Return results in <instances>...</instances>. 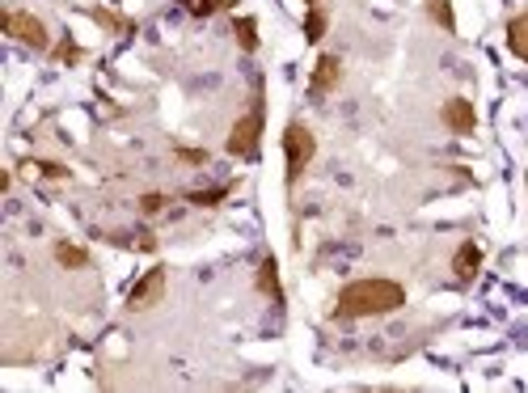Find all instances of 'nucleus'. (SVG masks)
<instances>
[{
    "instance_id": "9d476101",
    "label": "nucleus",
    "mask_w": 528,
    "mask_h": 393,
    "mask_svg": "<svg viewBox=\"0 0 528 393\" xmlns=\"http://www.w3.org/2000/svg\"><path fill=\"white\" fill-rule=\"evenodd\" d=\"M258 288L267 292L275 305H284V288H279V275H275V258H262V267H258Z\"/></svg>"
},
{
    "instance_id": "4468645a",
    "label": "nucleus",
    "mask_w": 528,
    "mask_h": 393,
    "mask_svg": "<svg viewBox=\"0 0 528 393\" xmlns=\"http://www.w3.org/2000/svg\"><path fill=\"white\" fill-rule=\"evenodd\" d=\"M186 9H191L195 17H212V13H220V9H229L233 0H182Z\"/></svg>"
},
{
    "instance_id": "39448f33",
    "label": "nucleus",
    "mask_w": 528,
    "mask_h": 393,
    "mask_svg": "<svg viewBox=\"0 0 528 393\" xmlns=\"http://www.w3.org/2000/svg\"><path fill=\"white\" fill-rule=\"evenodd\" d=\"M161 296H165V267H153L136 288L127 292V309H131V313H144V309L161 305Z\"/></svg>"
},
{
    "instance_id": "4be33fe9",
    "label": "nucleus",
    "mask_w": 528,
    "mask_h": 393,
    "mask_svg": "<svg viewBox=\"0 0 528 393\" xmlns=\"http://www.w3.org/2000/svg\"><path fill=\"white\" fill-rule=\"evenodd\" d=\"M313 5H317V0H309V9H313Z\"/></svg>"
},
{
    "instance_id": "f3484780",
    "label": "nucleus",
    "mask_w": 528,
    "mask_h": 393,
    "mask_svg": "<svg viewBox=\"0 0 528 393\" xmlns=\"http://www.w3.org/2000/svg\"><path fill=\"white\" fill-rule=\"evenodd\" d=\"M26 170H39V174H47V178H68V170H64V165H55V161H30Z\"/></svg>"
},
{
    "instance_id": "dca6fc26",
    "label": "nucleus",
    "mask_w": 528,
    "mask_h": 393,
    "mask_svg": "<svg viewBox=\"0 0 528 393\" xmlns=\"http://www.w3.org/2000/svg\"><path fill=\"white\" fill-rule=\"evenodd\" d=\"M93 22L106 26V30H131V22H123V17L110 13V9H93Z\"/></svg>"
},
{
    "instance_id": "aec40b11",
    "label": "nucleus",
    "mask_w": 528,
    "mask_h": 393,
    "mask_svg": "<svg viewBox=\"0 0 528 393\" xmlns=\"http://www.w3.org/2000/svg\"><path fill=\"white\" fill-rule=\"evenodd\" d=\"M178 157H182V161H195V165L207 161V153H195V148H178Z\"/></svg>"
},
{
    "instance_id": "9b49d317",
    "label": "nucleus",
    "mask_w": 528,
    "mask_h": 393,
    "mask_svg": "<svg viewBox=\"0 0 528 393\" xmlns=\"http://www.w3.org/2000/svg\"><path fill=\"white\" fill-rule=\"evenodd\" d=\"M55 262H60V267H89V254L81 250V246H68V241H60V246H55Z\"/></svg>"
},
{
    "instance_id": "7ed1b4c3",
    "label": "nucleus",
    "mask_w": 528,
    "mask_h": 393,
    "mask_svg": "<svg viewBox=\"0 0 528 393\" xmlns=\"http://www.w3.org/2000/svg\"><path fill=\"white\" fill-rule=\"evenodd\" d=\"M258 140H262V106H254L250 115L233 123V131H229V153L233 157H258Z\"/></svg>"
},
{
    "instance_id": "f257e3e1",
    "label": "nucleus",
    "mask_w": 528,
    "mask_h": 393,
    "mask_svg": "<svg viewBox=\"0 0 528 393\" xmlns=\"http://www.w3.org/2000/svg\"><path fill=\"white\" fill-rule=\"evenodd\" d=\"M406 305V288L393 279H355L338 292V317H381Z\"/></svg>"
},
{
    "instance_id": "2eb2a0df",
    "label": "nucleus",
    "mask_w": 528,
    "mask_h": 393,
    "mask_svg": "<svg viewBox=\"0 0 528 393\" xmlns=\"http://www.w3.org/2000/svg\"><path fill=\"white\" fill-rule=\"evenodd\" d=\"M322 34H326V13L313 5V9H309V17H305V39H309V43H317Z\"/></svg>"
},
{
    "instance_id": "423d86ee",
    "label": "nucleus",
    "mask_w": 528,
    "mask_h": 393,
    "mask_svg": "<svg viewBox=\"0 0 528 393\" xmlns=\"http://www.w3.org/2000/svg\"><path fill=\"white\" fill-rule=\"evenodd\" d=\"M444 123H448L452 131H461V136H469V131L478 127V110H474V102H465V98L444 102Z\"/></svg>"
},
{
    "instance_id": "0eeeda50",
    "label": "nucleus",
    "mask_w": 528,
    "mask_h": 393,
    "mask_svg": "<svg viewBox=\"0 0 528 393\" xmlns=\"http://www.w3.org/2000/svg\"><path fill=\"white\" fill-rule=\"evenodd\" d=\"M338 81H343V64H338V55H322L317 60V68H313V93H330Z\"/></svg>"
},
{
    "instance_id": "f8f14e48",
    "label": "nucleus",
    "mask_w": 528,
    "mask_h": 393,
    "mask_svg": "<svg viewBox=\"0 0 528 393\" xmlns=\"http://www.w3.org/2000/svg\"><path fill=\"white\" fill-rule=\"evenodd\" d=\"M233 34H237V43H241L245 51L258 47V22H254V17H237V22H233Z\"/></svg>"
},
{
    "instance_id": "1a4fd4ad",
    "label": "nucleus",
    "mask_w": 528,
    "mask_h": 393,
    "mask_svg": "<svg viewBox=\"0 0 528 393\" xmlns=\"http://www.w3.org/2000/svg\"><path fill=\"white\" fill-rule=\"evenodd\" d=\"M507 47H512L520 60H528V13H520V17L507 22Z\"/></svg>"
},
{
    "instance_id": "a211bd4d",
    "label": "nucleus",
    "mask_w": 528,
    "mask_h": 393,
    "mask_svg": "<svg viewBox=\"0 0 528 393\" xmlns=\"http://www.w3.org/2000/svg\"><path fill=\"white\" fill-rule=\"evenodd\" d=\"M55 55H60L64 64H77V60H81V47H77V43H60V51H55Z\"/></svg>"
},
{
    "instance_id": "f03ea898",
    "label": "nucleus",
    "mask_w": 528,
    "mask_h": 393,
    "mask_svg": "<svg viewBox=\"0 0 528 393\" xmlns=\"http://www.w3.org/2000/svg\"><path fill=\"white\" fill-rule=\"evenodd\" d=\"M284 153H288V186L300 182V174H305V165L313 161L317 153V140H313V131L305 123H292L284 131Z\"/></svg>"
},
{
    "instance_id": "412c9836",
    "label": "nucleus",
    "mask_w": 528,
    "mask_h": 393,
    "mask_svg": "<svg viewBox=\"0 0 528 393\" xmlns=\"http://www.w3.org/2000/svg\"><path fill=\"white\" fill-rule=\"evenodd\" d=\"M191 199H195V203H203V208H212L216 199H224V191H207V195H191Z\"/></svg>"
},
{
    "instance_id": "6ab92c4d",
    "label": "nucleus",
    "mask_w": 528,
    "mask_h": 393,
    "mask_svg": "<svg viewBox=\"0 0 528 393\" xmlns=\"http://www.w3.org/2000/svg\"><path fill=\"white\" fill-rule=\"evenodd\" d=\"M140 208H144L148 216H153V212H161V208H165V199H161V195H144V199H140Z\"/></svg>"
},
{
    "instance_id": "ddd939ff",
    "label": "nucleus",
    "mask_w": 528,
    "mask_h": 393,
    "mask_svg": "<svg viewBox=\"0 0 528 393\" xmlns=\"http://www.w3.org/2000/svg\"><path fill=\"white\" fill-rule=\"evenodd\" d=\"M427 13L436 17L444 30H457V17H452V5H448V0H427Z\"/></svg>"
},
{
    "instance_id": "20e7f679",
    "label": "nucleus",
    "mask_w": 528,
    "mask_h": 393,
    "mask_svg": "<svg viewBox=\"0 0 528 393\" xmlns=\"http://www.w3.org/2000/svg\"><path fill=\"white\" fill-rule=\"evenodd\" d=\"M0 26H5V30L13 34V39H22L26 47H47V26H43L34 13L13 9V13H5V17H0Z\"/></svg>"
},
{
    "instance_id": "6e6552de",
    "label": "nucleus",
    "mask_w": 528,
    "mask_h": 393,
    "mask_svg": "<svg viewBox=\"0 0 528 393\" xmlns=\"http://www.w3.org/2000/svg\"><path fill=\"white\" fill-rule=\"evenodd\" d=\"M478 267H482V250H478V241H461L457 258H452V271H457V279H474Z\"/></svg>"
}]
</instances>
